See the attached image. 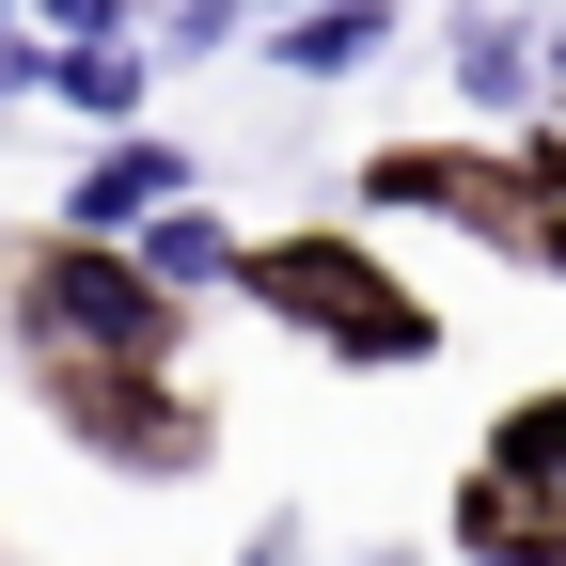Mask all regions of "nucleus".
Returning <instances> with one entry per match:
<instances>
[{
    "mask_svg": "<svg viewBox=\"0 0 566 566\" xmlns=\"http://www.w3.org/2000/svg\"><path fill=\"white\" fill-rule=\"evenodd\" d=\"M126 252L158 268L174 300H205V283H237V221H221V205H205V189H174V205H142V221H126Z\"/></svg>",
    "mask_w": 566,
    "mask_h": 566,
    "instance_id": "nucleus-9",
    "label": "nucleus"
},
{
    "mask_svg": "<svg viewBox=\"0 0 566 566\" xmlns=\"http://www.w3.org/2000/svg\"><path fill=\"white\" fill-rule=\"evenodd\" d=\"M0 17H17V0H0Z\"/></svg>",
    "mask_w": 566,
    "mask_h": 566,
    "instance_id": "nucleus-16",
    "label": "nucleus"
},
{
    "mask_svg": "<svg viewBox=\"0 0 566 566\" xmlns=\"http://www.w3.org/2000/svg\"><path fill=\"white\" fill-rule=\"evenodd\" d=\"M441 80L488 126H535V32H520V0H457L441 17Z\"/></svg>",
    "mask_w": 566,
    "mask_h": 566,
    "instance_id": "nucleus-6",
    "label": "nucleus"
},
{
    "mask_svg": "<svg viewBox=\"0 0 566 566\" xmlns=\"http://www.w3.org/2000/svg\"><path fill=\"white\" fill-rule=\"evenodd\" d=\"M142 48H158V63H221V48H252V0H158Z\"/></svg>",
    "mask_w": 566,
    "mask_h": 566,
    "instance_id": "nucleus-11",
    "label": "nucleus"
},
{
    "mask_svg": "<svg viewBox=\"0 0 566 566\" xmlns=\"http://www.w3.org/2000/svg\"><path fill=\"white\" fill-rule=\"evenodd\" d=\"M17 17H32L48 48H80V32H142V0H17Z\"/></svg>",
    "mask_w": 566,
    "mask_h": 566,
    "instance_id": "nucleus-12",
    "label": "nucleus"
},
{
    "mask_svg": "<svg viewBox=\"0 0 566 566\" xmlns=\"http://www.w3.org/2000/svg\"><path fill=\"white\" fill-rule=\"evenodd\" d=\"M520 17H535V0H520Z\"/></svg>",
    "mask_w": 566,
    "mask_h": 566,
    "instance_id": "nucleus-18",
    "label": "nucleus"
},
{
    "mask_svg": "<svg viewBox=\"0 0 566 566\" xmlns=\"http://www.w3.org/2000/svg\"><path fill=\"white\" fill-rule=\"evenodd\" d=\"M252 32H268L283 80H363V63H378L409 17H394V0H283V17H252Z\"/></svg>",
    "mask_w": 566,
    "mask_h": 566,
    "instance_id": "nucleus-8",
    "label": "nucleus"
},
{
    "mask_svg": "<svg viewBox=\"0 0 566 566\" xmlns=\"http://www.w3.org/2000/svg\"><path fill=\"white\" fill-rule=\"evenodd\" d=\"M363 205H394V221H472L504 268H535V283H566V174L535 158H457V142H378L363 158Z\"/></svg>",
    "mask_w": 566,
    "mask_h": 566,
    "instance_id": "nucleus-3",
    "label": "nucleus"
},
{
    "mask_svg": "<svg viewBox=\"0 0 566 566\" xmlns=\"http://www.w3.org/2000/svg\"><path fill=\"white\" fill-rule=\"evenodd\" d=\"M457 551H472V566H566V488H520V472L472 457V488H457Z\"/></svg>",
    "mask_w": 566,
    "mask_h": 566,
    "instance_id": "nucleus-7",
    "label": "nucleus"
},
{
    "mask_svg": "<svg viewBox=\"0 0 566 566\" xmlns=\"http://www.w3.org/2000/svg\"><path fill=\"white\" fill-rule=\"evenodd\" d=\"M488 472H520V488H566V394H520L504 424H488Z\"/></svg>",
    "mask_w": 566,
    "mask_h": 566,
    "instance_id": "nucleus-10",
    "label": "nucleus"
},
{
    "mask_svg": "<svg viewBox=\"0 0 566 566\" xmlns=\"http://www.w3.org/2000/svg\"><path fill=\"white\" fill-rule=\"evenodd\" d=\"M0 111H17V95H0Z\"/></svg>",
    "mask_w": 566,
    "mask_h": 566,
    "instance_id": "nucleus-17",
    "label": "nucleus"
},
{
    "mask_svg": "<svg viewBox=\"0 0 566 566\" xmlns=\"http://www.w3.org/2000/svg\"><path fill=\"white\" fill-rule=\"evenodd\" d=\"M174 283L142 268L126 237H32L17 283H0V331H17V363H174Z\"/></svg>",
    "mask_w": 566,
    "mask_h": 566,
    "instance_id": "nucleus-1",
    "label": "nucleus"
},
{
    "mask_svg": "<svg viewBox=\"0 0 566 566\" xmlns=\"http://www.w3.org/2000/svg\"><path fill=\"white\" fill-rule=\"evenodd\" d=\"M32 409H48L95 472H142V488H174V472L221 457V424L189 409L174 363H32Z\"/></svg>",
    "mask_w": 566,
    "mask_h": 566,
    "instance_id": "nucleus-4",
    "label": "nucleus"
},
{
    "mask_svg": "<svg viewBox=\"0 0 566 566\" xmlns=\"http://www.w3.org/2000/svg\"><path fill=\"white\" fill-rule=\"evenodd\" d=\"M237 566H315V535H300V520H268V535H252Z\"/></svg>",
    "mask_w": 566,
    "mask_h": 566,
    "instance_id": "nucleus-13",
    "label": "nucleus"
},
{
    "mask_svg": "<svg viewBox=\"0 0 566 566\" xmlns=\"http://www.w3.org/2000/svg\"><path fill=\"white\" fill-rule=\"evenodd\" d=\"M237 300H268L283 331H315L331 363H424V346H441L424 283L378 268L363 237H237Z\"/></svg>",
    "mask_w": 566,
    "mask_h": 566,
    "instance_id": "nucleus-2",
    "label": "nucleus"
},
{
    "mask_svg": "<svg viewBox=\"0 0 566 566\" xmlns=\"http://www.w3.org/2000/svg\"><path fill=\"white\" fill-rule=\"evenodd\" d=\"M535 95H566V17H551V32H535Z\"/></svg>",
    "mask_w": 566,
    "mask_h": 566,
    "instance_id": "nucleus-14",
    "label": "nucleus"
},
{
    "mask_svg": "<svg viewBox=\"0 0 566 566\" xmlns=\"http://www.w3.org/2000/svg\"><path fill=\"white\" fill-rule=\"evenodd\" d=\"M252 17H283V0H252Z\"/></svg>",
    "mask_w": 566,
    "mask_h": 566,
    "instance_id": "nucleus-15",
    "label": "nucleus"
},
{
    "mask_svg": "<svg viewBox=\"0 0 566 566\" xmlns=\"http://www.w3.org/2000/svg\"><path fill=\"white\" fill-rule=\"evenodd\" d=\"M174 189H205V174H189V142H158V126L126 111V126L95 142V158L63 174V237H126L142 205H174Z\"/></svg>",
    "mask_w": 566,
    "mask_h": 566,
    "instance_id": "nucleus-5",
    "label": "nucleus"
}]
</instances>
